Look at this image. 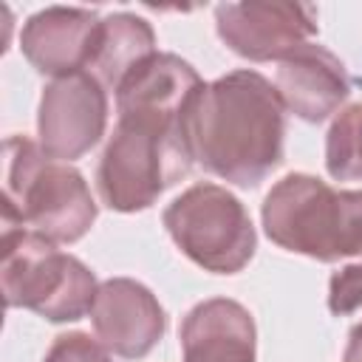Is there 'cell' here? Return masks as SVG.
Masks as SVG:
<instances>
[{"mask_svg": "<svg viewBox=\"0 0 362 362\" xmlns=\"http://www.w3.org/2000/svg\"><path fill=\"white\" fill-rule=\"evenodd\" d=\"M184 362H255V320L229 300L198 303L181 322Z\"/></svg>", "mask_w": 362, "mask_h": 362, "instance_id": "12", "label": "cell"}, {"mask_svg": "<svg viewBox=\"0 0 362 362\" xmlns=\"http://www.w3.org/2000/svg\"><path fill=\"white\" fill-rule=\"evenodd\" d=\"M218 37L252 62L283 59L317 34V8L308 3L249 0L215 8Z\"/></svg>", "mask_w": 362, "mask_h": 362, "instance_id": "7", "label": "cell"}, {"mask_svg": "<svg viewBox=\"0 0 362 362\" xmlns=\"http://www.w3.org/2000/svg\"><path fill=\"white\" fill-rule=\"evenodd\" d=\"M90 320L96 339L122 359L147 356L167 328V317L156 294L130 277H110L99 286Z\"/></svg>", "mask_w": 362, "mask_h": 362, "instance_id": "9", "label": "cell"}, {"mask_svg": "<svg viewBox=\"0 0 362 362\" xmlns=\"http://www.w3.org/2000/svg\"><path fill=\"white\" fill-rule=\"evenodd\" d=\"M274 90L283 107L303 122H322L348 99L351 74L325 45L305 42L280 59Z\"/></svg>", "mask_w": 362, "mask_h": 362, "instance_id": "11", "label": "cell"}, {"mask_svg": "<svg viewBox=\"0 0 362 362\" xmlns=\"http://www.w3.org/2000/svg\"><path fill=\"white\" fill-rule=\"evenodd\" d=\"M42 362H113V356L102 342L90 339L82 331H74V334H59L51 342Z\"/></svg>", "mask_w": 362, "mask_h": 362, "instance_id": "15", "label": "cell"}, {"mask_svg": "<svg viewBox=\"0 0 362 362\" xmlns=\"http://www.w3.org/2000/svg\"><path fill=\"white\" fill-rule=\"evenodd\" d=\"M156 54V34L147 20L119 11L102 20L88 74L105 88L119 90L122 82Z\"/></svg>", "mask_w": 362, "mask_h": 362, "instance_id": "13", "label": "cell"}, {"mask_svg": "<svg viewBox=\"0 0 362 362\" xmlns=\"http://www.w3.org/2000/svg\"><path fill=\"white\" fill-rule=\"evenodd\" d=\"M195 99L173 93H124L116 96L119 122L107 139L96 189L105 206L139 212L181 181L192 167L189 113Z\"/></svg>", "mask_w": 362, "mask_h": 362, "instance_id": "1", "label": "cell"}, {"mask_svg": "<svg viewBox=\"0 0 362 362\" xmlns=\"http://www.w3.org/2000/svg\"><path fill=\"white\" fill-rule=\"evenodd\" d=\"M325 167L337 181H362V105L345 107L325 139Z\"/></svg>", "mask_w": 362, "mask_h": 362, "instance_id": "14", "label": "cell"}, {"mask_svg": "<svg viewBox=\"0 0 362 362\" xmlns=\"http://www.w3.org/2000/svg\"><path fill=\"white\" fill-rule=\"evenodd\" d=\"M266 235L297 255L331 263L362 255V192H337L325 181L291 173L263 201Z\"/></svg>", "mask_w": 362, "mask_h": 362, "instance_id": "4", "label": "cell"}, {"mask_svg": "<svg viewBox=\"0 0 362 362\" xmlns=\"http://www.w3.org/2000/svg\"><path fill=\"white\" fill-rule=\"evenodd\" d=\"M102 20L88 8L51 6L28 17L20 34L25 59L54 79L88 71Z\"/></svg>", "mask_w": 362, "mask_h": 362, "instance_id": "10", "label": "cell"}, {"mask_svg": "<svg viewBox=\"0 0 362 362\" xmlns=\"http://www.w3.org/2000/svg\"><path fill=\"white\" fill-rule=\"evenodd\" d=\"M3 221L54 243H74L93 226L96 204L82 173L48 158L31 139L11 136L6 141Z\"/></svg>", "mask_w": 362, "mask_h": 362, "instance_id": "3", "label": "cell"}, {"mask_svg": "<svg viewBox=\"0 0 362 362\" xmlns=\"http://www.w3.org/2000/svg\"><path fill=\"white\" fill-rule=\"evenodd\" d=\"M164 226L192 263L215 274L240 272L257 246L243 204L226 187L209 181L184 189L164 209Z\"/></svg>", "mask_w": 362, "mask_h": 362, "instance_id": "6", "label": "cell"}, {"mask_svg": "<svg viewBox=\"0 0 362 362\" xmlns=\"http://www.w3.org/2000/svg\"><path fill=\"white\" fill-rule=\"evenodd\" d=\"M0 255V291L8 308H31L51 322H74L93 308V272L40 232L3 221Z\"/></svg>", "mask_w": 362, "mask_h": 362, "instance_id": "5", "label": "cell"}, {"mask_svg": "<svg viewBox=\"0 0 362 362\" xmlns=\"http://www.w3.org/2000/svg\"><path fill=\"white\" fill-rule=\"evenodd\" d=\"M105 122L107 96L88 71L54 79L40 99V150L54 161H74L102 139Z\"/></svg>", "mask_w": 362, "mask_h": 362, "instance_id": "8", "label": "cell"}, {"mask_svg": "<svg viewBox=\"0 0 362 362\" xmlns=\"http://www.w3.org/2000/svg\"><path fill=\"white\" fill-rule=\"evenodd\" d=\"M328 308L337 317H345V314H354L362 308V263H351L331 277Z\"/></svg>", "mask_w": 362, "mask_h": 362, "instance_id": "16", "label": "cell"}, {"mask_svg": "<svg viewBox=\"0 0 362 362\" xmlns=\"http://www.w3.org/2000/svg\"><path fill=\"white\" fill-rule=\"evenodd\" d=\"M342 362H362V322L351 328V337H348V348H345Z\"/></svg>", "mask_w": 362, "mask_h": 362, "instance_id": "17", "label": "cell"}, {"mask_svg": "<svg viewBox=\"0 0 362 362\" xmlns=\"http://www.w3.org/2000/svg\"><path fill=\"white\" fill-rule=\"evenodd\" d=\"M269 79L232 71L204 85L189 113L192 156L229 184L257 187L283 161L286 113Z\"/></svg>", "mask_w": 362, "mask_h": 362, "instance_id": "2", "label": "cell"}]
</instances>
